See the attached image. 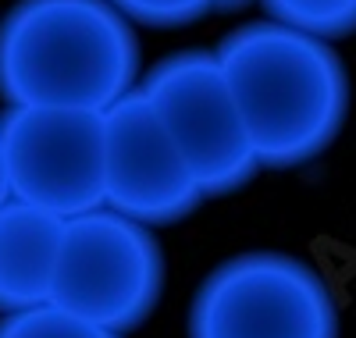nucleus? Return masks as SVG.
I'll return each instance as SVG.
<instances>
[{
  "label": "nucleus",
  "instance_id": "obj_4",
  "mask_svg": "<svg viewBox=\"0 0 356 338\" xmlns=\"http://www.w3.org/2000/svg\"><path fill=\"white\" fill-rule=\"evenodd\" d=\"M339 306L321 274L289 253H239L203 278L189 338H335Z\"/></svg>",
  "mask_w": 356,
  "mask_h": 338
},
{
  "label": "nucleus",
  "instance_id": "obj_8",
  "mask_svg": "<svg viewBox=\"0 0 356 338\" xmlns=\"http://www.w3.org/2000/svg\"><path fill=\"white\" fill-rule=\"evenodd\" d=\"M61 228V218L22 200L0 207V317L47 303Z\"/></svg>",
  "mask_w": 356,
  "mask_h": 338
},
{
  "label": "nucleus",
  "instance_id": "obj_9",
  "mask_svg": "<svg viewBox=\"0 0 356 338\" xmlns=\"http://www.w3.org/2000/svg\"><path fill=\"white\" fill-rule=\"evenodd\" d=\"M267 18L321 40H342L356 33V0H260Z\"/></svg>",
  "mask_w": 356,
  "mask_h": 338
},
{
  "label": "nucleus",
  "instance_id": "obj_3",
  "mask_svg": "<svg viewBox=\"0 0 356 338\" xmlns=\"http://www.w3.org/2000/svg\"><path fill=\"white\" fill-rule=\"evenodd\" d=\"M161 292L164 253L146 225L111 207L65 218L47 303L122 335L157 310Z\"/></svg>",
  "mask_w": 356,
  "mask_h": 338
},
{
  "label": "nucleus",
  "instance_id": "obj_2",
  "mask_svg": "<svg viewBox=\"0 0 356 338\" xmlns=\"http://www.w3.org/2000/svg\"><path fill=\"white\" fill-rule=\"evenodd\" d=\"M139 82V40L111 0H18L0 18L8 107L107 111Z\"/></svg>",
  "mask_w": 356,
  "mask_h": 338
},
{
  "label": "nucleus",
  "instance_id": "obj_5",
  "mask_svg": "<svg viewBox=\"0 0 356 338\" xmlns=\"http://www.w3.org/2000/svg\"><path fill=\"white\" fill-rule=\"evenodd\" d=\"M207 196H228L260 171L214 50H178L136 82Z\"/></svg>",
  "mask_w": 356,
  "mask_h": 338
},
{
  "label": "nucleus",
  "instance_id": "obj_12",
  "mask_svg": "<svg viewBox=\"0 0 356 338\" xmlns=\"http://www.w3.org/2000/svg\"><path fill=\"white\" fill-rule=\"evenodd\" d=\"M11 200V178H8V153H4V132H0V207Z\"/></svg>",
  "mask_w": 356,
  "mask_h": 338
},
{
  "label": "nucleus",
  "instance_id": "obj_10",
  "mask_svg": "<svg viewBox=\"0 0 356 338\" xmlns=\"http://www.w3.org/2000/svg\"><path fill=\"white\" fill-rule=\"evenodd\" d=\"M129 22L146 29H182L207 15L239 11L250 0H111Z\"/></svg>",
  "mask_w": 356,
  "mask_h": 338
},
{
  "label": "nucleus",
  "instance_id": "obj_7",
  "mask_svg": "<svg viewBox=\"0 0 356 338\" xmlns=\"http://www.w3.org/2000/svg\"><path fill=\"white\" fill-rule=\"evenodd\" d=\"M203 203L196 178L139 89L104 111V207L161 228Z\"/></svg>",
  "mask_w": 356,
  "mask_h": 338
},
{
  "label": "nucleus",
  "instance_id": "obj_6",
  "mask_svg": "<svg viewBox=\"0 0 356 338\" xmlns=\"http://www.w3.org/2000/svg\"><path fill=\"white\" fill-rule=\"evenodd\" d=\"M0 132L11 200L61 221L104 207V111L8 107Z\"/></svg>",
  "mask_w": 356,
  "mask_h": 338
},
{
  "label": "nucleus",
  "instance_id": "obj_11",
  "mask_svg": "<svg viewBox=\"0 0 356 338\" xmlns=\"http://www.w3.org/2000/svg\"><path fill=\"white\" fill-rule=\"evenodd\" d=\"M0 338H118V335L75 314L57 310L54 303H40V306H29V310L0 317Z\"/></svg>",
  "mask_w": 356,
  "mask_h": 338
},
{
  "label": "nucleus",
  "instance_id": "obj_1",
  "mask_svg": "<svg viewBox=\"0 0 356 338\" xmlns=\"http://www.w3.org/2000/svg\"><path fill=\"white\" fill-rule=\"evenodd\" d=\"M214 57L260 168H300L335 143L349 75L328 40L267 18L232 29Z\"/></svg>",
  "mask_w": 356,
  "mask_h": 338
}]
</instances>
